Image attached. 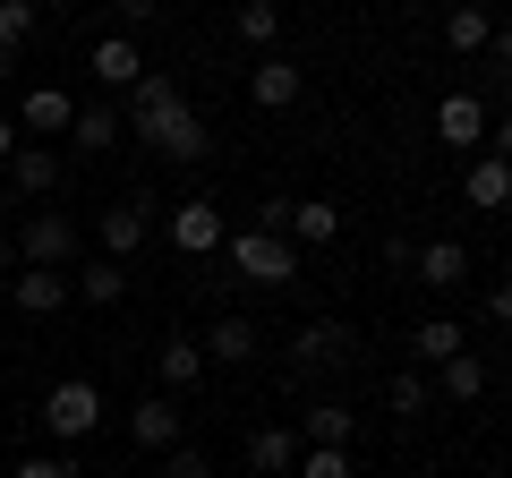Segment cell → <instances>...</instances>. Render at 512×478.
<instances>
[{"instance_id":"cell-21","label":"cell","mask_w":512,"mask_h":478,"mask_svg":"<svg viewBox=\"0 0 512 478\" xmlns=\"http://www.w3.org/2000/svg\"><path fill=\"white\" fill-rule=\"evenodd\" d=\"M461 350H470V333H461L453 316H427V325L410 333V359H419V376H427V368H444V359H461Z\"/></svg>"},{"instance_id":"cell-1","label":"cell","mask_w":512,"mask_h":478,"mask_svg":"<svg viewBox=\"0 0 512 478\" xmlns=\"http://www.w3.org/2000/svg\"><path fill=\"white\" fill-rule=\"evenodd\" d=\"M222 257H231L239 282H265V291H291V282H299V248H291V239H274V231L222 239Z\"/></svg>"},{"instance_id":"cell-15","label":"cell","mask_w":512,"mask_h":478,"mask_svg":"<svg viewBox=\"0 0 512 478\" xmlns=\"http://www.w3.org/2000/svg\"><path fill=\"white\" fill-rule=\"evenodd\" d=\"M9 299H18V316H60V308H69V274H35V265H18V274H9Z\"/></svg>"},{"instance_id":"cell-18","label":"cell","mask_w":512,"mask_h":478,"mask_svg":"<svg viewBox=\"0 0 512 478\" xmlns=\"http://www.w3.org/2000/svg\"><path fill=\"white\" fill-rule=\"evenodd\" d=\"M69 120H77V103H69L60 86H35V94L18 103V129H26V137H69Z\"/></svg>"},{"instance_id":"cell-27","label":"cell","mask_w":512,"mask_h":478,"mask_svg":"<svg viewBox=\"0 0 512 478\" xmlns=\"http://www.w3.org/2000/svg\"><path fill=\"white\" fill-rule=\"evenodd\" d=\"M231 35L239 43H274L282 35V9H274V0H239V9H231Z\"/></svg>"},{"instance_id":"cell-26","label":"cell","mask_w":512,"mask_h":478,"mask_svg":"<svg viewBox=\"0 0 512 478\" xmlns=\"http://www.w3.org/2000/svg\"><path fill=\"white\" fill-rule=\"evenodd\" d=\"M69 137H77V146H86V154L120 146V111H111V103H86V111H77V120H69Z\"/></svg>"},{"instance_id":"cell-38","label":"cell","mask_w":512,"mask_h":478,"mask_svg":"<svg viewBox=\"0 0 512 478\" xmlns=\"http://www.w3.org/2000/svg\"><path fill=\"white\" fill-rule=\"evenodd\" d=\"M9 274H18V239L0 231V282H9Z\"/></svg>"},{"instance_id":"cell-16","label":"cell","mask_w":512,"mask_h":478,"mask_svg":"<svg viewBox=\"0 0 512 478\" xmlns=\"http://www.w3.org/2000/svg\"><path fill=\"white\" fill-rule=\"evenodd\" d=\"M256 342H265V333H256L248 325V316H214V333H205V368H214V359H222V368H248V359H256Z\"/></svg>"},{"instance_id":"cell-10","label":"cell","mask_w":512,"mask_h":478,"mask_svg":"<svg viewBox=\"0 0 512 478\" xmlns=\"http://www.w3.org/2000/svg\"><path fill=\"white\" fill-rule=\"evenodd\" d=\"M154 376H163V393L180 402V393L205 376V350H197V333H163V342H154Z\"/></svg>"},{"instance_id":"cell-36","label":"cell","mask_w":512,"mask_h":478,"mask_svg":"<svg viewBox=\"0 0 512 478\" xmlns=\"http://www.w3.org/2000/svg\"><path fill=\"white\" fill-rule=\"evenodd\" d=\"M26 137H18V120H9V111H0V171H9V154H18Z\"/></svg>"},{"instance_id":"cell-19","label":"cell","mask_w":512,"mask_h":478,"mask_svg":"<svg viewBox=\"0 0 512 478\" xmlns=\"http://www.w3.org/2000/svg\"><path fill=\"white\" fill-rule=\"evenodd\" d=\"M461 197H470L478 214H504V205H512V163H495V154H478V163L461 171Z\"/></svg>"},{"instance_id":"cell-7","label":"cell","mask_w":512,"mask_h":478,"mask_svg":"<svg viewBox=\"0 0 512 478\" xmlns=\"http://www.w3.org/2000/svg\"><path fill=\"white\" fill-rule=\"evenodd\" d=\"M171 248H180V257H214L222 248V205L214 197H180L171 205Z\"/></svg>"},{"instance_id":"cell-39","label":"cell","mask_w":512,"mask_h":478,"mask_svg":"<svg viewBox=\"0 0 512 478\" xmlns=\"http://www.w3.org/2000/svg\"><path fill=\"white\" fill-rule=\"evenodd\" d=\"M0 205H9V188H0Z\"/></svg>"},{"instance_id":"cell-24","label":"cell","mask_w":512,"mask_h":478,"mask_svg":"<svg viewBox=\"0 0 512 478\" xmlns=\"http://www.w3.org/2000/svg\"><path fill=\"white\" fill-rule=\"evenodd\" d=\"M436 393H444V402H478V393H487V359H478V350L444 359V368H436Z\"/></svg>"},{"instance_id":"cell-31","label":"cell","mask_w":512,"mask_h":478,"mask_svg":"<svg viewBox=\"0 0 512 478\" xmlns=\"http://www.w3.org/2000/svg\"><path fill=\"white\" fill-rule=\"evenodd\" d=\"M163 478H214V461H205L197 444H171V453H163Z\"/></svg>"},{"instance_id":"cell-40","label":"cell","mask_w":512,"mask_h":478,"mask_svg":"<svg viewBox=\"0 0 512 478\" xmlns=\"http://www.w3.org/2000/svg\"><path fill=\"white\" fill-rule=\"evenodd\" d=\"M504 282H512V265H504Z\"/></svg>"},{"instance_id":"cell-5","label":"cell","mask_w":512,"mask_h":478,"mask_svg":"<svg viewBox=\"0 0 512 478\" xmlns=\"http://www.w3.org/2000/svg\"><path fill=\"white\" fill-rule=\"evenodd\" d=\"M69 257H77V222H69V214H26V222H18V265L60 274Z\"/></svg>"},{"instance_id":"cell-11","label":"cell","mask_w":512,"mask_h":478,"mask_svg":"<svg viewBox=\"0 0 512 478\" xmlns=\"http://www.w3.org/2000/svg\"><path fill=\"white\" fill-rule=\"evenodd\" d=\"M0 188H9V197H52L60 188V154L52 146H18L9 171H0Z\"/></svg>"},{"instance_id":"cell-34","label":"cell","mask_w":512,"mask_h":478,"mask_svg":"<svg viewBox=\"0 0 512 478\" xmlns=\"http://www.w3.org/2000/svg\"><path fill=\"white\" fill-rule=\"evenodd\" d=\"M146 26H154V0H120V35L137 43V35H146Z\"/></svg>"},{"instance_id":"cell-9","label":"cell","mask_w":512,"mask_h":478,"mask_svg":"<svg viewBox=\"0 0 512 478\" xmlns=\"http://www.w3.org/2000/svg\"><path fill=\"white\" fill-rule=\"evenodd\" d=\"M436 146H453V154L487 146V103H478V94H444L436 103Z\"/></svg>"},{"instance_id":"cell-29","label":"cell","mask_w":512,"mask_h":478,"mask_svg":"<svg viewBox=\"0 0 512 478\" xmlns=\"http://www.w3.org/2000/svg\"><path fill=\"white\" fill-rule=\"evenodd\" d=\"M35 26H43V9H35V0H0V52H18V43L35 35Z\"/></svg>"},{"instance_id":"cell-17","label":"cell","mask_w":512,"mask_h":478,"mask_svg":"<svg viewBox=\"0 0 512 478\" xmlns=\"http://www.w3.org/2000/svg\"><path fill=\"white\" fill-rule=\"evenodd\" d=\"M248 94H256L265 111H291V103H299V69H291V52H265V60H256V69H248Z\"/></svg>"},{"instance_id":"cell-8","label":"cell","mask_w":512,"mask_h":478,"mask_svg":"<svg viewBox=\"0 0 512 478\" xmlns=\"http://www.w3.org/2000/svg\"><path fill=\"white\" fill-rule=\"evenodd\" d=\"M146 231H154V205H146V197L103 205V257H111V265H128V257H137V248H146Z\"/></svg>"},{"instance_id":"cell-22","label":"cell","mask_w":512,"mask_h":478,"mask_svg":"<svg viewBox=\"0 0 512 478\" xmlns=\"http://www.w3.org/2000/svg\"><path fill=\"white\" fill-rule=\"evenodd\" d=\"M86 69L103 77V86H137V77H146V52H137L128 35H103V43H94V60H86Z\"/></svg>"},{"instance_id":"cell-4","label":"cell","mask_w":512,"mask_h":478,"mask_svg":"<svg viewBox=\"0 0 512 478\" xmlns=\"http://www.w3.org/2000/svg\"><path fill=\"white\" fill-rule=\"evenodd\" d=\"M180 120H188V103H180V86H171V77H137V86H128V129L146 137V146H163Z\"/></svg>"},{"instance_id":"cell-14","label":"cell","mask_w":512,"mask_h":478,"mask_svg":"<svg viewBox=\"0 0 512 478\" xmlns=\"http://www.w3.org/2000/svg\"><path fill=\"white\" fill-rule=\"evenodd\" d=\"M342 239V205L333 197H291V248H333Z\"/></svg>"},{"instance_id":"cell-13","label":"cell","mask_w":512,"mask_h":478,"mask_svg":"<svg viewBox=\"0 0 512 478\" xmlns=\"http://www.w3.org/2000/svg\"><path fill=\"white\" fill-rule=\"evenodd\" d=\"M299 444L350 453V444H359V410H342V402H316V410H299Z\"/></svg>"},{"instance_id":"cell-2","label":"cell","mask_w":512,"mask_h":478,"mask_svg":"<svg viewBox=\"0 0 512 478\" xmlns=\"http://www.w3.org/2000/svg\"><path fill=\"white\" fill-rule=\"evenodd\" d=\"M43 427H52L60 444H86L94 427H103V385H94V376H60V385L43 393Z\"/></svg>"},{"instance_id":"cell-3","label":"cell","mask_w":512,"mask_h":478,"mask_svg":"<svg viewBox=\"0 0 512 478\" xmlns=\"http://www.w3.org/2000/svg\"><path fill=\"white\" fill-rule=\"evenodd\" d=\"M350 359H359V333L342 316H308L291 333V376H325V368H350Z\"/></svg>"},{"instance_id":"cell-6","label":"cell","mask_w":512,"mask_h":478,"mask_svg":"<svg viewBox=\"0 0 512 478\" xmlns=\"http://www.w3.org/2000/svg\"><path fill=\"white\" fill-rule=\"evenodd\" d=\"M128 444H137V453H171V444H188V410L171 402V393H146V402L128 410Z\"/></svg>"},{"instance_id":"cell-35","label":"cell","mask_w":512,"mask_h":478,"mask_svg":"<svg viewBox=\"0 0 512 478\" xmlns=\"http://www.w3.org/2000/svg\"><path fill=\"white\" fill-rule=\"evenodd\" d=\"M487 325L512 333V282H487Z\"/></svg>"},{"instance_id":"cell-28","label":"cell","mask_w":512,"mask_h":478,"mask_svg":"<svg viewBox=\"0 0 512 478\" xmlns=\"http://www.w3.org/2000/svg\"><path fill=\"white\" fill-rule=\"evenodd\" d=\"M487 35H495L487 9H453V18H444V52H487Z\"/></svg>"},{"instance_id":"cell-33","label":"cell","mask_w":512,"mask_h":478,"mask_svg":"<svg viewBox=\"0 0 512 478\" xmlns=\"http://www.w3.org/2000/svg\"><path fill=\"white\" fill-rule=\"evenodd\" d=\"M487 69H495V86H512V26L487 35Z\"/></svg>"},{"instance_id":"cell-32","label":"cell","mask_w":512,"mask_h":478,"mask_svg":"<svg viewBox=\"0 0 512 478\" xmlns=\"http://www.w3.org/2000/svg\"><path fill=\"white\" fill-rule=\"evenodd\" d=\"M299 478H350V453H325V444H308V453H299Z\"/></svg>"},{"instance_id":"cell-20","label":"cell","mask_w":512,"mask_h":478,"mask_svg":"<svg viewBox=\"0 0 512 478\" xmlns=\"http://www.w3.org/2000/svg\"><path fill=\"white\" fill-rule=\"evenodd\" d=\"M410 274H419L427 291H453V282L470 274V248H461V239H427L419 257H410Z\"/></svg>"},{"instance_id":"cell-25","label":"cell","mask_w":512,"mask_h":478,"mask_svg":"<svg viewBox=\"0 0 512 478\" xmlns=\"http://www.w3.org/2000/svg\"><path fill=\"white\" fill-rule=\"evenodd\" d=\"M384 410H393V419H427V410H436V385H427L419 368H402L393 385H384Z\"/></svg>"},{"instance_id":"cell-23","label":"cell","mask_w":512,"mask_h":478,"mask_svg":"<svg viewBox=\"0 0 512 478\" xmlns=\"http://www.w3.org/2000/svg\"><path fill=\"white\" fill-rule=\"evenodd\" d=\"M69 299H86V308H120V299H128V265H86V274H77L69 282Z\"/></svg>"},{"instance_id":"cell-30","label":"cell","mask_w":512,"mask_h":478,"mask_svg":"<svg viewBox=\"0 0 512 478\" xmlns=\"http://www.w3.org/2000/svg\"><path fill=\"white\" fill-rule=\"evenodd\" d=\"M9 478H77V461L69 453H18V470Z\"/></svg>"},{"instance_id":"cell-12","label":"cell","mask_w":512,"mask_h":478,"mask_svg":"<svg viewBox=\"0 0 512 478\" xmlns=\"http://www.w3.org/2000/svg\"><path fill=\"white\" fill-rule=\"evenodd\" d=\"M299 453H308V444H299V427H282V419H265V427L248 436V470H256V478L299 470Z\"/></svg>"},{"instance_id":"cell-37","label":"cell","mask_w":512,"mask_h":478,"mask_svg":"<svg viewBox=\"0 0 512 478\" xmlns=\"http://www.w3.org/2000/svg\"><path fill=\"white\" fill-rule=\"evenodd\" d=\"M495 163H512V111L495 120Z\"/></svg>"}]
</instances>
